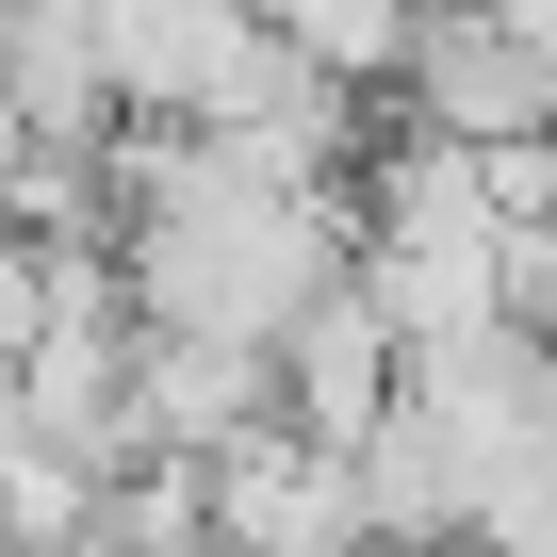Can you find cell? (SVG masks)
I'll use <instances>...</instances> for the list:
<instances>
[{"instance_id":"6da1fadb","label":"cell","mask_w":557,"mask_h":557,"mask_svg":"<svg viewBox=\"0 0 557 557\" xmlns=\"http://www.w3.org/2000/svg\"><path fill=\"white\" fill-rule=\"evenodd\" d=\"M410 132L426 148H459V164H524V148H557V66L541 50H508L475 0L459 17H410Z\"/></svg>"},{"instance_id":"7a4b0ae2","label":"cell","mask_w":557,"mask_h":557,"mask_svg":"<svg viewBox=\"0 0 557 557\" xmlns=\"http://www.w3.org/2000/svg\"><path fill=\"white\" fill-rule=\"evenodd\" d=\"M213 557H377L361 541V475L296 426H262L213 459Z\"/></svg>"},{"instance_id":"3957f363","label":"cell","mask_w":557,"mask_h":557,"mask_svg":"<svg viewBox=\"0 0 557 557\" xmlns=\"http://www.w3.org/2000/svg\"><path fill=\"white\" fill-rule=\"evenodd\" d=\"M262 361H278V426H296V443H329V459H345V443L410 394V345L377 329V296H361V278H345V296H312Z\"/></svg>"},{"instance_id":"277c9868","label":"cell","mask_w":557,"mask_h":557,"mask_svg":"<svg viewBox=\"0 0 557 557\" xmlns=\"http://www.w3.org/2000/svg\"><path fill=\"white\" fill-rule=\"evenodd\" d=\"M410 17H426V0H262V34H278V50H312L345 99L410 66Z\"/></svg>"},{"instance_id":"5b68a950","label":"cell","mask_w":557,"mask_h":557,"mask_svg":"<svg viewBox=\"0 0 557 557\" xmlns=\"http://www.w3.org/2000/svg\"><path fill=\"white\" fill-rule=\"evenodd\" d=\"M492 296H508V329H524V345H541V377H557V197H524V213H508Z\"/></svg>"}]
</instances>
